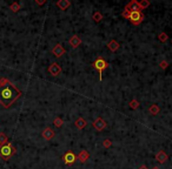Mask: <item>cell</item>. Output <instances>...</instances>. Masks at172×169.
<instances>
[{
    "label": "cell",
    "instance_id": "6da1fadb",
    "mask_svg": "<svg viewBox=\"0 0 172 169\" xmlns=\"http://www.w3.org/2000/svg\"><path fill=\"white\" fill-rule=\"evenodd\" d=\"M21 94L22 93L10 81L0 84V105L4 108H10L21 96Z\"/></svg>",
    "mask_w": 172,
    "mask_h": 169
},
{
    "label": "cell",
    "instance_id": "7a4b0ae2",
    "mask_svg": "<svg viewBox=\"0 0 172 169\" xmlns=\"http://www.w3.org/2000/svg\"><path fill=\"white\" fill-rule=\"evenodd\" d=\"M122 15H123V18L130 20L131 24L134 25V26L140 25L143 22V20H144V14H143L141 12H138V11H134V12H125L124 11L122 13Z\"/></svg>",
    "mask_w": 172,
    "mask_h": 169
},
{
    "label": "cell",
    "instance_id": "3957f363",
    "mask_svg": "<svg viewBox=\"0 0 172 169\" xmlns=\"http://www.w3.org/2000/svg\"><path fill=\"white\" fill-rule=\"evenodd\" d=\"M14 153H15V148L13 147V145L11 142H6L5 145L0 146V156H1L5 161L11 159V156L14 155Z\"/></svg>",
    "mask_w": 172,
    "mask_h": 169
},
{
    "label": "cell",
    "instance_id": "277c9868",
    "mask_svg": "<svg viewBox=\"0 0 172 169\" xmlns=\"http://www.w3.org/2000/svg\"><path fill=\"white\" fill-rule=\"evenodd\" d=\"M92 66H93L94 69L98 71V73H99V80L101 81L103 80V72L108 67V64L105 61V59H103L101 56H99V58H97L96 61L92 64Z\"/></svg>",
    "mask_w": 172,
    "mask_h": 169
},
{
    "label": "cell",
    "instance_id": "5b68a950",
    "mask_svg": "<svg viewBox=\"0 0 172 169\" xmlns=\"http://www.w3.org/2000/svg\"><path fill=\"white\" fill-rule=\"evenodd\" d=\"M48 73L52 75V76H58V75H60L62 74V66L59 65V64H57V62H53V64H51V66L48 67Z\"/></svg>",
    "mask_w": 172,
    "mask_h": 169
},
{
    "label": "cell",
    "instance_id": "8992f818",
    "mask_svg": "<svg viewBox=\"0 0 172 169\" xmlns=\"http://www.w3.org/2000/svg\"><path fill=\"white\" fill-rule=\"evenodd\" d=\"M63 160H64V163H65L66 166H71V164H73V163L76 162L77 156L74 155V153H73V152H67V153H65V154H64Z\"/></svg>",
    "mask_w": 172,
    "mask_h": 169
},
{
    "label": "cell",
    "instance_id": "52a82bcc",
    "mask_svg": "<svg viewBox=\"0 0 172 169\" xmlns=\"http://www.w3.org/2000/svg\"><path fill=\"white\" fill-rule=\"evenodd\" d=\"M125 12H134V11H138V12H141L140 11V7H139V3L136 1V0H132L130 1L126 6H125Z\"/></svg>",
    "mask_w": 172,
    "mask_h": 169
},
{
    "label": "cell",
    "instance_id": "ba28073f",
    "mask_svg": "<svg viewBox=\"0 0 172 169\" xmlns=\"http://www.w3.org/2000/svg\"><path fill=\"white\" fill-rule=\"evenodd\" d=\"M65 48L60 45V44H57L53 48H52V54L54 55V56H57V58H60V56H63L64 54H65Z\"/></svg>",
    "mask_w": 172,
    "mask_h": 169
},
{
    "label": "cell",
    "instance_id": "9c48e42d",
    "mask_svg": "<svg viewBox=\"0 0 172 169\" xmlns=\"http://www.w3.org/2000/svg\"><path fill=\"white\" fill-rule=\"evenodd\" d=\"M93 125V127L98 130V132H101V130H104L105 128H106V121L104 120V119H101V118H98V119H96L94 120V122L92 123Z\"/></svg>",
    "mask_w": 172,
    "mask_h": 169
},
{
    "label": "cell",
    "instance_id": "30bf717a",
    "mask_svg": "<svg viewBox=\"0 0 172 169\" xmlns=\"http://www.w3.org/2000/svg\"><path fill=\"white\" fill-rule=\"evenodd\" d=\"M41 136H43L45 140L50 141V140H52V139L54 137V130H53L52 128L47 127V128H45V129L43 130V133H41Z\"/></svg>",
    "mask_w": 172,
    "mask_h": 169
},
{
    "label": "cell",
    "instance_id": "8fae6325",
    "mask_svg": "<svg viewBox=\"0 0 172 169\" xmlns=\"http://www.w3.org/2000/svg\"><path fill=\"white\" fill-rule=\"evenodd\" d=\"M55 5H57V7H58L59 10L66 11L71 6V1H69V0H59V1L55 3Z\"/></svg>",
    "mask_w": 172,
    "mask_h": 169
},
{
    "label": "cell",
    "instance_id": "7c38bea8",
    "mask_svg": "<svg viewBox=\"0 0 172 169\" xmlns=\"http://www.w3.org/2000/svg\"><path fill=\"white\" fill-rule=\"evenodd\" d=\"M120 47V44L117 40H111L110 42H107V48L110 49V52H117Z\"/></svg>",
    "mask_w": 172,
    "mask_h": 169
},
{
    "label": "cell",
    "instance_id": "4fadbf2b",
    "mask_svg": "<svg viewBox=\"0 0 172 169\" xmlns=\"http://www.w3.org/2000/svg\"><path fill=\"white\" fill-rule=\"evenodd\" d=\"M90 159V153L87 152V150H81L79 154H78V156H77V160H79L81 163H84V162H86Z\"/></svg>",
    "mask_w": 172,
    "mask_h": 169
},
{
    "label": "cell",
    "instance_id": "5bb4252c",
    "mask_svg": "<svg viewBox=\"0 0 172 169\" xmlns=\"http://www.w3.org/2000/svg\"><path fill=\"white\" fill-rule=\"evenodd\" d=\"M167 159H169V156H167V154H166L164 150H159V152L156 154V160H157L159 163H164L165 161H167Z\"/></svg>",
    "mask_w": 172,
    "mask_h": 169
},
{
    "label": "cell",
    "instance_id": "9a60e30c",
    "mask_svg": "<svg viewBox=\"0 0 172 169\" xmlns=\"http://www.w3.org/2000/svg\"><path fill=\"white\" fill-rule=\"evenodd\" d=\"M70 45L72 46V48H77V47H79L80 46V44H81V39L78 37V35H73L71 39H70Z\"/></svg>",
    "mask_w": 172,
    "mask_h": 169
},
{
    "label": "cell",
    "instance_id": "2e32d148",
    "mask_svg": "<svg viewBox=\"0 0 172 169\" xmlns=\"http://www.w3.org/2000/svg\"><path fill=\"white\" fill-rule=\"evenodd\" d=\"M74 125H76V127H77L78 129H84L86 126H87V122H86V120H85V119L79 118V119H77V120H76Z\"/></svg>",
    "mask_w": 172,
    "mask_h": 169
},
{
    "label": "cell",
    "instance_id": "e0dca14e",
    "mask_svg": "<svg viewBox=\"0 0 172 169\" xmlns=\"http://www.w3.org/2000/svg\"><path fill=\"white\" fill-rule=\"evenodd\" d=\"M149 113H150L151 115H158L159 113H160V108L156 103H153V105H151L149 107Z\"/></svg>",
    "mask_w": 172,
    "mask_h": 169
},
{
    "label": "cell",
    "instance_id": "ac0fdd59",
    "mask_svg": "<svg viewBox=\"0 0 172 169\" xmlns=\"http://www.w3.org/2000/svg\"><path fill=\"white\" fill-rule=\"evenodd\" d=\"M92 19H93L96 22H100V21L103 20V14H101L99 11H96V12L93 13V15H92Z\"/></svg>",
    "mask_w": 172,
    "mask_h": 169
},
{
    "label": "cell",
    "instance_id": "d6986e66",
    "mask_svg": "<svg viewBox=\"0 0 172 169\" xmlns=\"http://www.w3.org/2000/svg\"><path fill=\"white\" fill-rule=\"evenodd\" d=\"M150 6V1L149 0H143V1H139V7H140V11L141 10H145Z\"/></svg>",
    "mask_w": 172,
    "mask_h": 169
},
{
    "label": "cell",
    "instance_id": "ffe728a7",
    "mask_svg": "<svg viewBox=\"0 0 172 169\" xmlns=\"http://www.w3.org/2000/svg\"><path fill=\"white\" fill-rule=\"evenodd\" d=\"M158 39H159V41H160V42H166V41H167V39H169V35H167L165 32H162V33H159Z\"/></svg>",
    "mask_w": 172,
    "mask_h": 169
},
{
    "label": "cell",
    "instance_id": "44dd1931",
    "mask_svg": "<svg viewBox=\"0 0 172 169\" xmlns=\"http://www.w3.org/2000/svg\"><path fill=\"white\" fill-rule=\"evenodd\" d=\"M7 136H6V134H4V133H0V146H3V145H5L6 142H7Z\"/></svg>",
    "mask_w": 172,
    "mask_h": 169
},
{
    "label": "cell",
    "instance_id": "7402d4cb",
    "mask_svg": "<svg viewBox=\"0 0 172 169\" xmlns=\"http://www.w3.org/2000/svg\"><path fill=\"white\" fill-rule=\"evenodd\" d=\"M20 7H21V6L15 1V3H13V4L10 6V10H11L12 12H18V11L20 10Z\"/></svg>",
    "mask_w": 172,
    "mask_h": 169
},
{
    "label": "cell",
    "instance_id": "603a6c76",
    "mask_svg": "<svg viewBox=\"0 0 172 169\" xmlns=\"http://www.w3.org/2000/svg\"><path fill=\"white\" fill-rule=\"evenodd\" d=\"M129 105H130V108H131V109H138V107H139V101H138V100H131V102H130Z\"/></svg>",
    "mask_w": 172,
    "mask_h": 169
},
{
    "label": "cell",
    "instance_id": "cb8c5ba5",
    "mask_svg": "<svg viewBox=\"0 0 172 169\" xmlns=\"http://www.w3.org/2000/svg\"><path fill=\"white\" fill-rule=\"evenodd\" d=\"M53 123H54V126H55V127H62L64 122H63V120H62L60 118H55V119H54V121H53Z\"/></svg>",
    "mask_w": 172,
    "mask_h": 169
},
{
    "label": "cell",
    "instance_id": "d4e9b609",
    "mask_svg": "<svg viewBox=\"0 0 172 169\" xmlns=\"http://www.w3.org/2000/svg\"><path fill=\"white\" fill-rule=\"evenodd\" d=\"M103 146H104V148H110V147L112 146L111 140H108V139H105V140L103 141Z\"/></svg>",
    "mask_w": 172,
    "mask_h": 169
},
{
    "label": "cell",
    "instance_id": "484cf974",
    "mask_svg": "<svg viewBox=\"0 0 172 169\" xmlns=\"http://www.w3.org/2000/svg\"><path fill=\"white\" fill-rule=\"evenodd\" d=\"M159 66H160V68H162V69H166V68H167V66H169V62H167L166 60H163V61H160V62H159Z\"/></svg>",
    "mask_w": 172,
    "mask_h": 169
},
{
    "label": "cell",
    "instance_id": "4316f807",
    "mask_svg": "<svg viewBox=\"0 0 172 169\" xmlns=\"http://www.w3.org/2000/svg\"><path fill=\"white\" fill-rule=\"evenodd\" d=\"M8 80L7 79H5V78H3V79H0V84H4V83H6Z\"/></svg>",
    "mask_w": 172,
    "mask_h": 169
},
{
    "label": "cell",
    "instance_id": "83f0119b",
    "mask_svg": "<svg viewBox=\"0 0 172 169\" xmlns=\"http://www.w3.org/2000/svg\"><path fill=\"white\" fill-rule=\"evenodd\" d=\"M46 1H45V0H41V1H39V0H37V1H36V4H38V5H44Z\"/></svg>",
    "mask_w": 172,
    "mask_h": 169
},
{
    "label": "cell",
    "instance_id": "f1b7e54d",
    "mask_svg": "<svg viewBox=\"0 0 172 169\" xmlns=\"http://www.w3.org/2000/svg\"><path fill=\"white\" fill-rule=\"evenodd\" d=\"M139 169H149V168H148L145 164H143V166H140V168H139Z\"/></svg>",
    "mask_w": 172,
    "mask_h": 169
},
{
    "label": "cell",
    "instance_id": "f546056e",
    "mask_svg": "<svg viewBox=\"0 0 172 169\" xmlns=\"http://www.w3.org/2000/svg\"><path fill=\"white\" fill-rule=\"evenodd\" d=\"M152 169H160V168H159V167H153Z\"/></svg>",
    "mask_w": 172,
    "mask_h": 169
}]
</instances>
